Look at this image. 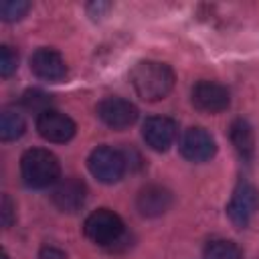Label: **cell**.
Segmentation results:
<instances>
[{"mask_svg":"<svg viewBox=\"0 0 259 259\" xmlns=\"http://www.w3.org/2000/svg\"><path fill=\"white\" fill-rule=\"evenodd\" d=\"M83 233L95 245L113 247V245L121 243V239L125 235V225L117 212H113L109 208H97L85 219Z\"/></svg>","mask_w":259,"mask_h":259,"instance_id":"cell-3","label":"cell"},{"mask_svg":"<svg viewBox=\"0 0 259 259\" xmlns=\"http://www.w3.org/2000/svg\"><path fill=\"white\" fill-rule=\"evenodd\" d=\"M28 8L30 4L26 0H4L0 4V16L6 22H14V20H20L28 12Z\"/></svg>","mask_w":259,"mask_h":259,"instance_id":"cell-17","label":"cell"},{"mask_svg":"<svg viewBox=\"0 0 259 259\" xmlns=\"http://www.w3.org/2000/svg\"><path fill=\"white\" fill-rule=\"evenodd\" d=\"M26 130V121L22 117V113H18L16 109H2L0 113V140L2 142H12L16 138H20Z\"/></svg>","mask_w":259,"mask_h":259,"instance_id":"cell-15","label":"cell"},{"mask_svg":"<svg viewBox=\"0 0 259 259\" xmlns=\"http://www.w3.org/2000/svg\"><path fill=\"white\" fill-rule=\"evenodd\" d=\"M180 154L190 162H206L217 154V142L204 127H190L180 140Z\"/></svg>","mask_w":259,"mask_h":259,"instance_id":"cell-9","label":"cell"},{"mask_svg":"<svg viewBox=\"0 0 259 259\" xmlns=\"http://www.w3.org/2000/svg\"><path fill=\"white\" fill-rule=\"evenodd\" d=\"M38 259H67L65 251H61L59 247H53V245H47L38 251Z\"/></svg>","mask_w":259,"mask_h":259,"instance_id":"cell-21","label":"cell"},{"mask_svg":"<svg viewBox=\"0 0 259 259\" xmlns=\"http://www.w3.org/2000/svg\"><path fill=\"white\" fill-rule=\"evenodd\" d=\"M22 103H24L28 109H34V111L42 113V111L51 109V107H49V105H51V95H47V93L40 91V89H28V91L24 93V97H22Z\"/></svg>","mask_w":259,"mask_h":259,"instance_id":"cell-18","label":"cell"},{"mask_svg":"<svg viewBox=\"0 0 259 259\" xmlns=\"http://www.w3.org/2000/svg\"><path fill=\"white\" fill-rule=\"evenodd\" d=\"M89 172L103 184L117 182L127 168V158L123 152L111 148V146H97L89 158H87Z\"/></svg>","mask_w":259,"mask_h":259,"instance_id":"cell-4","label":"cell"},{"mask_svg":"<svg viewBox=\"0 0 259 259\" xmlns=\"http://www.w3.org/2000/svg\"><path fill=\"white\" fill-rule=\"evenodd\" d=\"M136 206L144 217H160L172 206V192L160 184H148L140 190Z\"/></svg>","mask_w":259,"mask_h":259,"instance_id":"cell-13","label":"cell"},{"mask_svg":"<svg viewBox=\"0 0 259 259\" xmlns=\"http://www.w3.org/2000/svg\"><path fill=\"white\" fill-rule=\"evenodd\" d=\"M130 81L138 97L146 101L164 99L174 87V71L160 61H140L132 73Z\"/></svg>","mask_w":259,"mask_h":259,"instance_id":"cell-1","label":"cell"},{"mask_svg":"<svg viewBox=\"0 0 259 259\" xmlns=\"http://www.w3.org/2000/svg\"><path fill=\"white\" fill-rule=\"evenodd\" d=\"M229 91L217 81H198L192 87V103L204 113H219L229 107Z\"/></svg>","mask_w":259,"mask_h":259,"instance_id":"cell-11","label":"cell"},{"mask_svg":"<svg viewBox=\"0 0 259 259\" xmlns=\"http://www.w3.org/2000/svg\"><path fill=\"white\" fill-rule=\"evenodd\" d=\"M204 259H241V249L229 239H210L204 247Z\"/></svg>","mask_w":259,"mask_h":259,"instance_id":"cell-16","label":"cell"},{"mask_svg":"<svg viewBox=\"0 0 259 259\" xmlns=\"http://www.w3.org/2000/svg\"><path fill=\"white\" fill-rule=\"evenodd\" d=\"M229 136H231V142H233L235 150L239 152V156L249 160L255 152V132H253L251 123L245 119H235L229 127Z\"/></svg>","mask_w":259,"mask_h":259,"instance_id":"cell-14","label":"cell"},{"mask_svg":"<svg viewBox=\"0 0 259 259\" xmlns=\"http://www.w3.org/2000/svg\"><path fill=\"white\" fill-rule=\"evenodd\" d=\"M176 136H178V125L172 117H166V115L148 117L142 125L144 142L156 152H166L174 144Z\"/></svg>","mask_w":259,"mask_h":259,"instance_id":"cell-8","label":"cell"},{"mask_svg":"<svg viewBox=\"0 0 259 259\" xmlns=\"http://www.w3.org/2000/svg\"><path fill=\"white\" fill-rule=\"evenodd\" d=\"M30 71L38 79L55 83V81H61L67 75V63H65V59L61 57L59 51L42 47V49L32 53V57H30Z\"/></svg>","mask_w":259,"mask_h":259,"instance_id":"cell-12","label":"cell"},{"mask_svg":"<svg viewBox=\"0 0 259 259\" xmlns=\"http://www.w3.org/2000/svg\"><path fill=\"white\" fill-rule=\"evenodd\" d=\"M259 208V190L251 182H239L233 190V196L227 204V214L237 229L249 225L253 214Z\"/></svg>","mask_w":259,"mask_h":259,"instance_id":"cell-5","label":"cell"},{"mask_svg":"<svg viewBox=\"0 0 259 259\" xmlns=\"http://www.w3.org/2000/svg\"><path fill=\"white\" fill-rule=\"evenodd\" d=\"M14 202L10 200V196L8 194H4L2 196V202H0V214H2V225L8 229L12 223H14V219H16V212H14Z\"/></svg>","mask_w":259,"mask_h":259,"instance_id":"cell-20","label":"cell"},{"mask_svg":"<svg viewBox=\"0 0 259 259\" xmlns=\"http://www.w3.org/2000/svg\"><path fill=\"white\" fill-rule=\"evenodd\" d=\"M18 67V53L10 47V45H2L0 47V75L2 77H10Z\"/></svg>","mask_w":259,"mask_h":259,"instance_id":"cell-19","label":"cell"},{"mask_svg":"<svg viewBox=\"0 0 259 259\" xmlns=\"http://www.w3.org/2000/svg\"><path fill=\"white\" fill-rule=\"evenodd\" d=\"M36 130L45 140L55 142V144H65L75 136L77 125L69 115H65L57 109H47V111L38 113Z\"/></svg>","mask_w":259,"mask_h":259,"instance_id":"cell-7","label":"cell"},{"mask_svg":"<svg viewBox=\"0 0 259 259\" xmlns=\"http://www.w3.org/2000/svg\"><path fill=\"white\" fill-rule=\"evenodd\" d=\"M51 198L59 210L77 212L87 200V186L83 180H79L75 176H67L55 184Z\"/></svg>","mask_w":259,"mask_h":259,"instance_id":"cell-10","label":"cell"},{"mask_svg":"<svg viewBox=\"0 0 259 259\" xmlns=\"http://www.w3.org/2000/svg\"><path fill=\"white\" fill-rule=\"evenodd\" d=\"M20 172L30 188H47L59 182L61 166L53 152L45 148H30L20 158Z\"/></svg>","mask_w":259,"mask_h":259,"instance_id":"cell-2","label":"cell"},{"mask_svg":"<svg viewBox=\"0 0 259 259\" xmlns=\"http://www.w3.org/2000/svg\"><path fill=\"white\" fill-rule=\"evenodd\" d=\"M97 117L111 130H125L136 123L138 107L123 97H105L95 107Z\"/></svg>","mask_w":259,"mask_h":259,"instance_id":"cell-6","label":"cell"}]
</instances>
